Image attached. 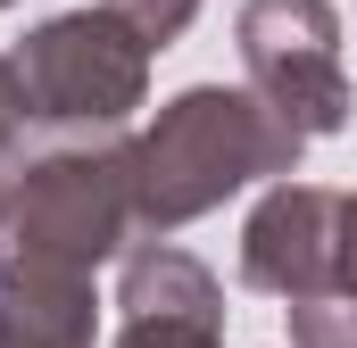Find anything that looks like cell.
Returning a JSON list of instances; mask_svg holds the SVG:
<instances>
[{
    "mask_svg": "<svg viewBox=\"0 0 357 348\" xmlns=\"http://www.w3.org/2000/svg\"><path fill=\"white\" fill-rule=\"evenodd\" d=\"M299 133L274 116L258 91H225V84H191L183 100L158 108V125L125 150L133 166V224H191L208 216L225 191L258 182V174L299 166Z\"/></svg>",
    "mask_w": 357,
    "mask_h": 348,
    "instance_id": "obj_1",
    "label": "cell"
},
{
    "mask_svg": "<svg viewBox=\"0 0 357 348\" xmlns=\"http://www.w3.org/2000/svg\"><path fill=\"white\" fill-rule=\"evenodd\" d=\"M8 75H17L25 125H42V133H116L142 108L150 42L100 0V8L50 17L42 33H25L17 58H8Z\"/></svg>",
    "mask_w": 357,
    "mask_h": 348,
    "instance_id": "obj_2",
    "label": "cell"
},
{
    "mask_svg": "<svg viewBox=\"0 0 357 348\" xmlns=\"http://www.w3.org/2000/svg\"><path fill=\"white\" fill-rule=\"evenodd\" d=\"M8 224H17V258L91 274L133 224V166H125V150H84V141L50 150L42 166L17 174Z\"/></svg>",
    "mask_w": 357,
    "mask_h": 348,
    "instance_id": "obj_3",
    "label": "cell"
},
{
    "mask_svg": "<svg viewBox=\"0 0 357 348\" xmlns=\"http://www.w3.org/2000/svg\"><path fill=\"white\" fill-rule=\"evenodd\" d=\"M241 67L299 141H324L349 125V67H341L333 0H250L241 8Z\"/></svg>",
    "mask_w": 357,
    "mask_h": 348,
    "instance_id": "obj_4",
    "label": "cell"
},
{
    "mask_svg": "<svg viewBox=\"0 0 357 348\" xmlns=\"http://www.w3.org/2000/svg\"><path fill=\"white\" fill-rule=\"evenodd\" d=\"M241 282L274 290V299L341 290V191L282 182L241 232Z\"/></svg>",
    "mask_w": 357,
    "mask_h": 348,
    "instance_id": "obj_5",
    "label": "cell"
},
{
    "mask_svg": "<svg viewBox=\"0 0 357 348\" xmlns=\"http://www.w3.org/2000/svg\"><path fill=\"white\" fill-rule=\"evenodd\" d=\"M116 307H125L116 348H216V315H225L208 265L183 249H142L125 265Z\"/></svg>",
    "mask_w": 357,
    "mask_h": 348,
    "instance_id": "obj_6",
    "label": "cell"
},
{
    "mask_svg": "<svg viewBox=\"0 0 357 348\" xmlns=\"http://www.w3.org/2000/svg\"><path fill=\"white\" fill-rule=\"evenodd\" d=\"M291 348H357V290L291 299Z\"/></svg>",
    "mask_w": 357,
    "mask_h": 348,
    "instance_id": "obj_7",
    "label": "cell"
},
{
    "mask_svg": "<svg viewBox=\"0 0 357 348\" xmlns=\"http://www.w3.org/2000/svg\"><path fill=\"white\" fill-rule=\"evenodd\" d=\"M108 8H116V17H125V25H133L142 42H150V50H167L183 25L199 17V0H108Z\"/></svg>",
    "mask_w": 357,
    "mask_h": 348,
    "instance_id": "obj_8",
    "label": "cell"
},
{
    "mask_svg": "<svg viewBox=\"0 0 357 348\" xmlns=\"http://www.w3.org/2000/svg\"><path fill=\"white\" fill-rule=\"evenodd\" d=\"M17 133H25V108H17V75H8V58H0V224H8V191H17Z\"/></svg>",
    "mask_w": 357,
    "mask_h": 348,
    "instance_id": "obj_9",
    "label": "cell"
},
{
    "mask_svg": "<svg viewBox=\"0 0 357 348\" xmlns=\"http://www.w3.org/2000/svg\"><path fill=\"white\" fill-rule=\"evenodd\" d=\"M341 290H357V199H341Z\"/></svg>",
    "mask_w": 357,
    "mask_h": 348,
    "instance_id": "obj_10",
    "label": "cell"
},
{
    "mask_svg": "<svg viewBox=\"0 0 357 348\" xmlns=\"http://www.w3.org/2000/svg\"><path fill=\"white\" fill-rule=\"evenodd\" d=\"M0 282H8V265H0Z\"/></svg>",
    "mask_w": 357,
    "mask_h": 348,
    "instance_id": "obj_11",
    "label": "cell"
},
{
    "mask_svg": "<svg viewBox=\"0 0 357 348\" xmlns=\"http://www.w3.org/2000/svg\"><path fill=\"white\" fill-rule=\"evenodd\" d=\"M0 8H8V0H0Z\"/></svg>",
    "mask_w": 357,
    "mask_h": 348,
    "instance_id": "obj_12",
    "label": "cell"
}]
</instances>
